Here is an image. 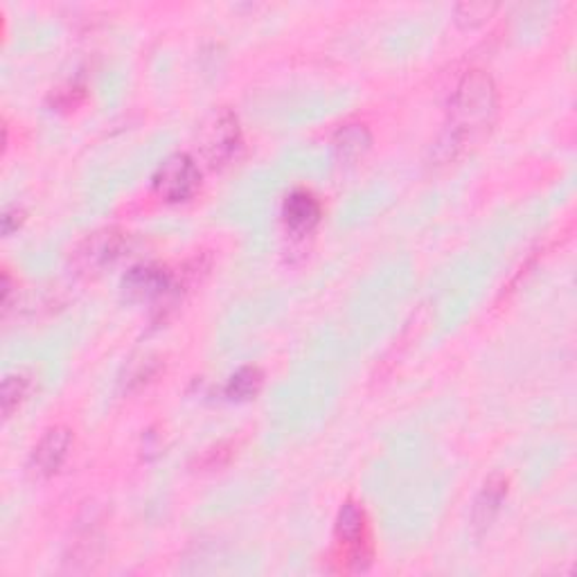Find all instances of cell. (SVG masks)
Instances as JSON below:
<instances>
[{"label": "cell", "mask_w": 577, "mask_h": 577, "mask_svg": "<svg viewBox=\"0 0 577 577\" xmlns=\"http://www.w3.org/2000/svg\"><path fill=\"white\" fill-rule=\"evenodd\" d=\"M498 116V93L494 80L485 71H469L458 82L447 113L445 145L467 149L490 135Z\"/></svg>", "instance_id": "obj_1"}, {"label": "cell", "mask_w": 577, "mask_h": 577, "mask_svg": "<svg viewBox=\"0 0 577 577\" xmlns=\"http://www.w3.org/2000/svg\"><path fill=\"white\" fill-rule=\"evenodd\" d=\"M334 534L338 546H344V564L352 570H365L372 562V549L368 539V524H365V513L359 503H344L341 510H338Z\"/></svg>", "instance_id": "obj_2"}, {"label": "cell", "mask_w": 577, "mask_h": 577, "mask_svg": "<svg viewBox=\"0 0 577 577\" xmlns=\"http://www.w3.org/2000/svg\"><path fill=\"white\" fill-rule=\"evenodd\" d=\"M154 192L167 203L190 201L201 188V169L188 154H172L165 158L152 179Z\"/></svg>", "instance_id": "obj_3"}, {"label": "cell", "mask_w": 577, "mask_h": 577, "mask_svg": "<svg viewBox=\"0 0 577 577\" xmlns=\"http://www.w3.org/2000/svg\"><path fill=\"white\" fill-rule=\"evenodd\" d=\"M124 249H127L124 232L116 228L95 230L73 251V266L77 268V274L95 276L107 266H113L124 255Z\"/></svg>", "instance_id": "obj_4"}, {"label": "cell", "mask_w": 577, "mask_h": 577, "mask_svg": "<svg viewBox=\"0 0 577 577\" xmlns=\"http://www.w3.org/2000/svg\"><path fill=\"white\" fill-rule=\"evenodd\" d=\"M242 147L240 120L228 109L217 111L201 133V152L211 163V167L228 165Z\"/></svg>", "instance_id": "obj_5"}, {"label": "cell", "mask_w": 577, "mask_h": 577, "mask_svg": "<svg viewBox=\"0 0 577 577\" xmlns=\"http://www.w3.org/2000/svg\"><path fill=\"white\" fill-rule=\"evenodd\" d=\"M71 449H73V431L65 426H50L41 435L37 447L32 449L29 467L37 477L50 479L65 465L68 456H71Z\"/></svg>", "instance_id": "obj_6"}, {"label": "cell", "mask_w": 577, "mask_h": 577, "mask_svg": "<svg viewBox=\"0 0 577 577\" xmlns=\"http://www.w3.org/2000/svg\"><path fill=\"white\" fill-rule=\"evenodd\" d=\"M175 289V278L160 264L143 262L127 271L122 278V291L129 300H158Z\"/></svg>", "instance_id": "obj_7"}, {"label": "cell", "mask_w": 577, "mask_h": 577, "mask_svg": "<svg viewBox=\"0 0 577 577\" xmlns=\"http://www.w3.org/2000/svg\"><path fill=\"white\" fill-rule=\"evenodd\" d=\"M323 217L321 201L308 192V190H296L291 192L283 203V221L287 230L293 235H308L312 232Z\"/></svg>", "instance_id": "obj_8"}, {"label": "cell", "mask_w": 577, "mask_h": 577, "mask_svg": "<svg viewBox=\"0 0 577 577\" xmlns=\"http://www.w3.org/2000/svg\"><path fill=\"white\" fill-rule=\"evenodd\" d=\"M505 496H507V479L501 477V473H494V477H490L483 483L477 501H473V510H471L473 530L485 532L494 524Z\"/></svg>", "instance_id": "obj_9"}, {"label": "cell", "mask_w": 577, "mask_h": 577, "mask_svg": "<svg viewBox=\"0 0 577 577\" xmlns=\"http://www.w3.org/2000/svg\"><path fill=\"white\" fill-rule=\"evenodd\" d=\"M264 386V372L257 365H242L235 370L228 384H226V397L230 401H249L260 395Z\"/></svg>", "instance_id": "obj_10"}, {"label": "cell", "mask_w": 577, "mask_h": 577, "mask_svg": "<svg viewBox=\"0 0 577 577\" xmlns=\"http://www.w3.org/2000/svg\"><path fill=\"white\" fill-rule=\"evenodd\" d=\"M334 145H336L338 156H341L344 160H354L370 149L372 139H370V131L363 124H348L344 129H338Z\"/></svg>", "instance_id": "obj_11"}, {"label": "cell", "mask_w": 577, "mask_h": 577, "mask_svg": "<svg viewBox=\"0 0 577 577\" xmlns=\"http://www.w3.org/2000/svg\"><path fill=\"white\" fill-rule=\"evenodd\" d=\"M32 380L25 375V372H14V375H8L3 382V395H0V401H3V416L10 420L14 411L21 409V404L29 395Z\"/></svg>", "instance_id": "obj_12"}, {"label": "cell", "mask_w": 577, "mask_h": 577, "mask_svg": "<svg viewBox=\"0 0 577 577\" xmlns=\"http://www.w3.org/2000/svg\"><path fill=\"white\" fill-rule=\"evenodd\" d=\"M498 8L496 5H488V3H462L456 8V21L460 25H481L485 23Z\"/></svg>", "instance_id": "obj_13"}, {"label": "cell", "mask_w": 577, "mask_h": 577, "mask_svg": "<svg viewBox=\"0 0 577 577\" xmlns=\"http://www.w3.org/2000/svg\"><path fill=\"white\" fill-rule=\"evenodd\" d=\"M23 221H25V213L21 208H8L3 213V235H12L23 226Z\"/></svg>", "instance_id": "obj_14"}]
</instances>
